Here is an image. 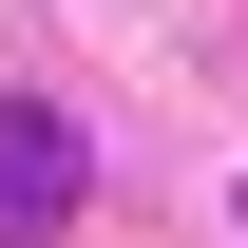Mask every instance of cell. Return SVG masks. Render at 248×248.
I'll return each mask as SVG.
<instances>
[{
	"label": "cell",
	"instance_id": "obj_1",
	"mask_svg": "<svg viewBox=\"0 0 248 248\" xmlns=\"http://www.w3.org/2000/svg\"><path fill=\"white\" fill-rule=\"evenodd\" d=\"M77 191H95L77 115H58V95H0V248H58V229H77Z\"/></svg>",
	"mask_w": 248,
	"mask_h": 248
}]
</instances>
